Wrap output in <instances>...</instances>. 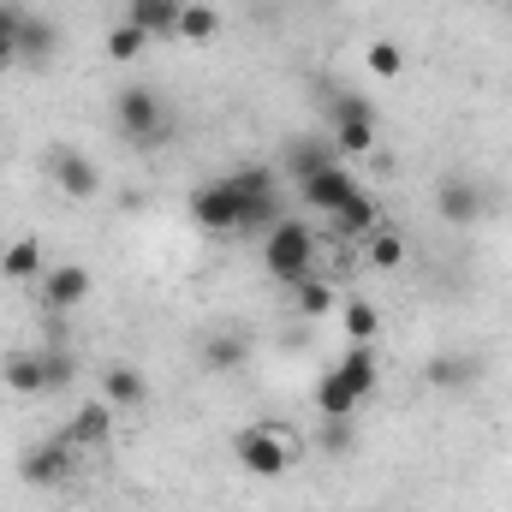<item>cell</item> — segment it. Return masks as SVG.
<instances>
[{"label":"cell","mask_w":512,"mask_h":512,"mask_svg":"<svg viewBox=\"0 0 512 512\" xmlns=\"http://www.w3.org/2000/svg\"><path fill=\"white\" fill-rule=\"evenodd\" d=\"M292 310L304 316V322H316V316H328V310H340V292L322 280V274H304L298 286H292Z\"/></svg>","instance_id":"cell-20"},{"label":"cell","mask_w":512,"mask_h":512,"mask_svg":"<svg viewBox=\"0 0 512 512\" xmlns=\"http://www.w3.org/2000/svg\"><path fill=\"white\" fill-rule=\"evenodd\" d=\"M179 12L185 0H126V24H137L143 36H179Z\"/></svg>","instance_id":"cell-12"},{"label":"cell","mask_w":512,"mask_h":512,"mask_svg":"<svg viewBox=\"0 0 512 512\" xmlns=\"http://www.w3.org/2000/svg\"><path fill=\"white\" fill-rule=\"evenodd\" d=\"M90 268L84 262H54L42 280H36V298H42V310H78L84 298H90Z\"/></svg>","instance_id":"cell-7"},{"label":"cell","mask_w":512,"mask_h":512,"mask_svg":"<svg viewBox=\"0 0 512 512\" xmlns=\"http://www.w3.org/2000/svg\"><path fill=\"white\" fill-rule=\"evenodd\" d=\"M334 155L352 161V155H376V108L358 102V96H340L334 102Z\"/></svg>","instance_id":"cell-5"},{"label":"cell","mask_w":512,"mask_h":512,"mask_svg":"<svg viewBox=\"0 0 512 512\" xmlns=\"http://www.w3.org/2000/svg\"><path fill=\"white\" fill-rule=\"evenodd\" d=\"M435 209H441L447 227H471V221L483 215V185H471V179H441Z\"/></svg>","instance_id":"cell-10"},{"label":"cell","mask_w":512,"mask_h":512,"mask_svg":"<svg viewBox=\"0 0 512 512\" xmlns=\"http://www.w3.org/2000/svg\"><path fill=\"white\" fill-rule=\"evenodd\" d=\"M197 358H203V370H209V376H233V370H245L251 340H245V334H209Z\"/></svg>","instance_id":"cell-14"},{"label":"cell","mask_w":512,"mask_h":512,"mask_svg":"<svg viewBox=\"0 0 512 512\" xmlns=\"http://www.w3.org/2000/svg\"><path fill=\"white\" fill-rule=\"evenodd\" d=\"M18 477H24V483H36V489L66 483V477H72V441H66V435H54V441L30 447V453L18 459Z\"/></svg>","instance_id":"cell-9"},{"label":"cell","mask_w":512,"mask_h":512,"mask_svg":"<svg viewBox=\"0 0 512 512\" xmlns=\"http://www.w3.org/2000/svg\"><path fill=\"white\" fill-rule=\"evenodd\" d=\"M0 66H12V60H6V54H0Z\"/></svg>","instance_id":"cell-32"},{"label":"cell","mask_w":512,"mask_h":512,"mask_svg":"<svg viewBox=\"0 0 512 512\" xmlns=\"http://www.w3.org/2000/svg\"><path fill=\"white\" fill-rule=\"evenodd\" d=\"M358 405H364L358 387L346 382L340 370H328V376L316 382V411H322V417H358Z\"/></svg>","instance_id":"cell-21"},{"label":"cell","mask_w":512,"mask_h":512,"mask_svg":"<svg viewBox=\"0 0 512 512\" xmlns=\"http://www.w3.org/2000/svg\"><path fill=\"white\" fill-rule=\"evenodd\" d=\"M352 191H358V179H352V167H346V161H328V167H316V173H304V179H298L304 209H322V215H334Z\"/></svg>","instance_id":"cell-6"},{"label":"cell","mask_w":512,"mask_h":512,"mask_svg":"<svg viewBox=\"0 0 512 512\" xmlns=\"http://www.w3.org/2000/svg\"><path fill=\"white\" fill-rule=\"evenodd\" d=\"M143 48H149V36H143L137 24H126V18H120V24L108 30V60H114V66H131V60H137Z\"/></svg>","instance_id":"cell-26"},{"label":"cell","mask_w":512,"mask_h":512,"mask_svg":"<svg viewBox=\"0 0 512 512\" xmlns=\"http://www.w3.org/2000/svg\"><path fill=\"white\" fill-rule=\"evenodd\" d=\"M215 30H221V12H215L209 0H185V12H179V36H185V42H215Z\"/></svg>","instance_id":"cell-23"},{"label":"cell","mask_w":512,"mask_h":512,"mask_svg":"<svg viewBox=\"0 0 512 512\" xmlns=\"http://www.w3.org/2000/svg\"><path fill=\"white\" fill-rule=\"evenodd\" d=\"M233 459H239L251 477L274 483V477L292 471V459H298V435H286V429H274V423H251V429L233 435Z\"/></svg>","instance_id":"cell-3"},{"label":"cell","mask_w":512,"mask_h":512,"mask_svg":"<svg viewBox=\"0 0 512 512\" xmlns=\"http://www.w3.org/2000/svg\"><path fill=\"white\" fill-rule=\"evenodd\" d=\"M429 387H447V393H465V387L483 382V364L477 358H465V352H447V358H429Z\"/></svg>","instance_id":"cell-15"},{"label":"cell","mask_w":512,"mask_h":512,"mask_svg":"<svg viewBox=\"0 0 512 512\" xmlns=\"http://www.w3.org/2000/svg\"><path fill=\"white\" fill-rule=\"evenodd\" d=\"M316 447H322L328 459H346V453L358 447V423H352V417H322V435H316Z\"/></svg>","instance_id":"cell-25"},{"label":"cell","mask_w":512,"mask_h":512,"mask_svg":"<svg viewBox=\"0 0 512 512\" xmlns=\"http://www.w3.org/2000/svg\"><path fill=\"white\" fill-rule=\"evenodd\" d=\"M102 399H108V405H143V399H149V382H143V370H131V364H108V370H102Z\"/></svg>","instance_id":"cell-19"},{"label":"cell","mask_w":512,"mask_h":512,"mask_svg":"<svg viewBox=\"0 0 512 512\" xmlns=\"http://www.w3.org/2000/svg\"><path fill=\"white\" fill-rule=\"evenodd\" d=\"M346 382L358 387V399H370L376 393V382H382V364H376V346H346V358L334 364Z\"/></svg>","instance_id":"cell-22"},{"label":"cell","mask_w":512,"mask_h":512,"mask_svg":"<svg viewBox=\"0 0 512 512\" xmlns=\"http://www.w3.org/2000/svg\"><path fill=\"white\" fill-rule=\"evenodd\" d=\"M233 185H239V197H268V191H274V167H262V161H256V167H239Z\"/></svg>","instance_id":"cell-29"},{"label":"cell","mask_w":512,"mask_h":512,"mask_svg":"<svg viewBox=\"0 0 512 512\" xmlns=\"http://www.w3.org/2000/svg\"><path fill=\"white\" fill-rule=\"evenodd\" d=\"M42 370H48V393H60V387L72 382V358H66V352H54V346L42 352Z\"/></svg>","instance_id":"cell-31"},{"label":"cell","mask_w":512,"mask_h":512,"mask_svg":"<svg viewBox=\"0 0 512 512\" xmlns=\"http://www.w3.org/2000/svg\"><path fill=\"white\" fill-rule=\"evenodd\" d=\"M108 411H114L108 399H102V405H84V411H78V423L66 429V441H72V447H96V441L108 435Z\"/></svg>","instance_id":"cell-24"},{"label":"cell","mask_w":512,"mask_h":512,"mask_svg":"<svg viewBox=\"0 0 512 512\" xmlns=\"http://www.w3.org/2000/svg\"><path fill=\"white\" fill-rule=\"evenodd\" d=\"M328 221H334V233H340V239H364V233H376L382 209H376V197H370V191H352Z\"/></svg>","instance_id":"cell-13"},{"label":"cell","mask_w":512,"mask_h":512,"mask_svg":"<svg viewBox=\"0 0 512 512\" xmlns=\"http://www.w3.org/2000/svg\"><path fill=\"white\" fill-rule=\"evenodd\" d=\"M191 221H197L203 233H215V239L239 233V227H245V197H239V185H233V179L197 185V191H191Z\"/></svg>","instance_id":"cell-4"},{"label":"cell","mask_w":512,"mask_h":512,"mask_svg":"<svg viewBox=\"0 0 512 512\" xmlns=\"http://www.w3.org/2000/svg\"><path fill=\"white\" fill-rule=\"evenodd\" d=\"M328 161H340L334 149H322V143H304V149H292V167H298V179L304 173H316V167H328Z\"/></svg>","instance_id":"cell-30"},{"label":"cell","mask_w":512,"mask_h":512,"mask_svg":"<svg viewBox=\"0 0 512 512\" xmlns=\"http://www.w3.org/2000/svg\"><path fill=\"white\" fill-rule=\"evenodd\" d=\"M0 274H6V280H18V286H30V280H42V274H48V256H42L36 239H12V245L0 251Z\"/></svg>","instance_id":"cell-17"},{"label":"cell","mask_w":512,"mask_h":512,"mask_svg":"<svg viewBox=\"0 0 512 512\" xmlns=\"http://www.w3.org/2000/svg\"><path fill=\"white\" fill-rule=\"evenodd\" d=\"M399 262H405V239H399V233H376V239H370V268L393 274Z\"/></svg>","instance_id":"cell-28"},{"label":"cell","mask_w":512,"mask_h":512,"mask_svg":"<svg viewBox=\"0 0 512 512\" xmlns=\"http://www.w3.org/2000/svg\"><path fill=\"white\" fill-rule=\"evenodd\" d=\"M364 66H370L376 78H399V72H405V48L382 36V42H370V48H364Z\"/></svg>","instance_id":"cell-27"},{"label":"cell","mask_w":512,"mask_h":512,"mask_svg":"<svg viewBox=\"0 0 512 512\" xmlns=\"http://www.w3.org/2000/svg\"><path fill=\"white\" fill-rule=\"evenodd\" d=\"M262 268H268V280L298 286L304 274H316V233L298 215H280L268 227V239H262Z\"/></svg>","instance_id":"cell-1"},{"label":"cell","mask_w":512,"mask_h":512,"mask_svg":"<svg viewBox=\"0 0 512 512\" xmlns=\"http://www.w3.org/2000/svg\"><path fill=\"white\" fill-rule=\"evenodd\" d=\"M114 126L131 149H161L173 137V120H167V102L149 90V84H126L114 96Z\"/></svg>","instance_id":"cell-2"},{"label":"cell","mask_w":512,"mask_h":512,"mask_svg":"<svg viewBox=\"0 0 512 512\" xmlns=\"http://www.w3.org/2000/svg\"><path fill=\"white\" fill-rule=\"evenodd\" d=\"M48 173H54V185H60L72 203H90V197L102 191V167H96L84 149H54V155H48Z\"/></svg>","instance_id":"cell-8"},{"label":"cell","mask_w":512,"mask_h":512,"mask_svg":"<svg viewBox=\"0 0 512 512\" xmlns=\"http://www.w3.org/2000/svg\"><path fill=\"white\" fill-rule=\"evenodd\" d=\"M54 48H60V30L42 18V12H24V24H18V66H48L54 60Z\"/></svg>","instance_id":"cell-11"},{"label":"cell","mask_w":512,"mask_h":512,"mask_svg":"<svg viewBox=\"0 0 512 512\" xmlns=\"http://www.w3.org/2000/svg\"><path fill=\"white\" fill-rule=\"evenodd\" d=\"M0 382L12 387V393H24V399L48 393V370H42V352H12V358H6V370H0Z\"/></svg>","instance_id":"cell-18"},{"label":"cell","mask_w":512,"mask_h":512,"mask_svg":"<svg viewBox=\"0 0 512 512\" xmlns=\"http://www.w3.org/2000/svg\"><path fill=\"white\" fill-rule=\"evenodd\" d=\"M340 328H346V346H376L382 310H376L370 298H340Z\"/></svg>","instance_id":"cell-16"}]
</instances>
